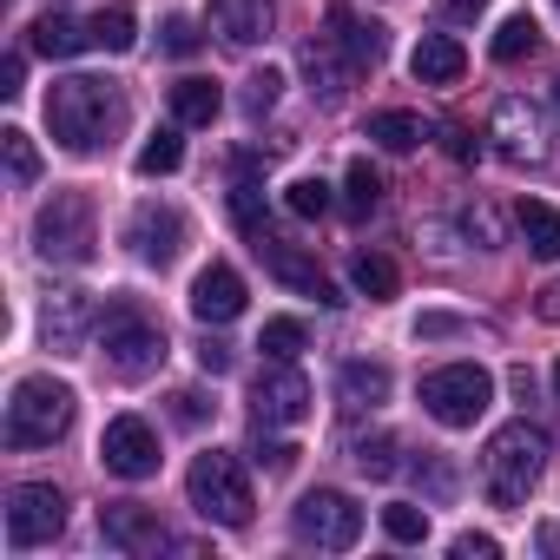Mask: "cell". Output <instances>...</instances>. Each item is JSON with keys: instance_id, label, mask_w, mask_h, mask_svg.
Masks as SVG:
<instances>
[{"instance_id": "obj_35", "label": "cell", "mask_w": 560, "mask_h": 560, "mask_svg": "<svg viewBox=\"0 0 560 560\" xmlns=\"http://www.w3.org/2000/svg\"><path fill=\"white\" fill-rule=\"evenodd\" d=\"M383 534L402 540V547H422V540H429V514H422L416 501H389V508H383Z\"/></svg>"}, {"instance_id": "obj_44", "label": "cell", "mask_w": 560, "mask_h": 560, "mask_svg": "<svg viewBox=\"0 0 560 560\" xmlns=\"http://www.w3.org/2000/svg\"><path fill=\"white\" fill-rule=\"evenodd\" d=\"M21 80H27L21 54H8V60H0V100H21Z\"/></svg>"}, {"instance_id": "obj_28", "label": "cell", "mask_w": 560, "mask_h": 560, "mask_svg": "<svg viewBox=\"0 0 560 560\" xmlns=\"http://www.w3.org/2000/svg\"><path fill=\"white\" fill-rule=\"evenodd\" d=\"M350 284H357L370 304H389V298H396V264H389L383 250H357V264H350Z\"/></svg>"}, {"instance_id": "obj_52", "label": "cell", "mask_w": 560, "mask_h": 560, "mask_svg": "<svg viewBox=\"0 0 560 560\" xmlns=\"http://www.w3.org/2000/svg\"><path fill=\"white\" fill-rule=\"evenodd\" d=\"M553 8H560V0H553Z\"/></svg>"}, {"instance_id": "obj_27", "label": "cell", "mask_w": 560, "mask_h": 560, "mask_svg": "<svg viewBox=\"0 0 560 560\" xmlns=\"http://www.w3.org/2000/svg\"><path fill=\"white\" fill-rule=\"evenodd\" d=\"M370 139H376L383 152H416V145L429 139V126H422L416 113H402V106H389V113H376V119H370Z\"/></svg>"}, {"instance_id": "obj_2", "label": "cell", "mask_w": 560, "mask_h": 560, "mask_svg": "<svg viewBox=\"0 0 560 560\" xmlns=\"http://www.w3.org/2000/svg\"><path fill=\"white\" fill-rule=\"evenodd\" d=\"M540 475H547V435L534 422H508V429L488 435V448H481V488H488L494 508H521L540 488Z\"/></svg>"}, {"instance_id": "obj_7", "label": "cell", "mask_w": 560, "mask_h": 560, "mask_svg": "<svg viewBox=\"0 0 560 560\" xmlns=\"http://www.w3.org/2000/svg\"><path fill=\"white\" fill-rule=\"evenodd\" d=\"M494 402V376L481 363H442L422 376V409L442 422V429H475Z\"/></svg>"}, {"instance_id": "obj_45", "label": "cell", "mask_w": 560, "mask_h": 560, "mask_svg": "<svg viewBox=\"0 0 560 560\" xmlns=\"http://www.w3.org/2000/svg\"><path fill=\"white\" fill-rule=\"evenodd\" d=\"M442 139H448V159H462V165H468V159L481 152V139H468V126H448Z\"/></svg>"}, {"instance_id": "obj_18", "label": "cell", "mask_w": 560, "mask_h": 560, "mask_svg": "<svg viewBox=\"0 0 560 560\" xmlns=\"http://www.w3.org/2000/svg\"><path fill=\"white\" fill-rule=\"evenodd\" d=\"M86 324H93V298H86V291H54L47 311H40V337H47L60 357H73V350L86 343Z\"/></svg>"}, {"instance_id": "obj_12", "label": "cell", "mask_w": 560, "mask_h": 560, "mask_svg": "<svg viewBox=\"0 0 560 560\" xmlns=\"http://www.w3.org/2000/svg\"><path fill=\"white\" fill-rule=\"evenodd\" d=\"M100 462H106V475H119V481H145V475H159V435H152V422H139V416H113L106 435H100Z\"/></svg>"}, {"instance_id": "obj_19", "label": "cell", "mask_w": 560, "mask_h": 560, "mask_svg": "<svg viewBox=\"0 0 560 560\" xmlns=\"http://www.w3.org/2000/svg\"><path fill=\"white\" fill-rule=\"evenodd\" d=\"M211 27L231 47H257V40H270L277 8H270V0H211Z\"/></svg>"}, {"instance_id": "obj_42", "label": "cell", "mask_w": 560, "mask_h": 560, "mask_svg": "<svg viewBox=\"0 0 560 560\" xmlns=\"http://www.w3.org/2000/svg\"><path fill=\"white\" fill-rule=\"evenodd\" d=\"M198 370H205V376H224V370H231V343L205 337V343H198Z\"/></svg>"}, {"instance_id": "obj_5", "label": "cell", "mask_w": 560, "mask_h": 560, "mask_svg": "<svg viewBox=\"0 0 560 560\" xmlns=\"http://www.w3.org/2000/svg\"><path fill=\"white\" fill-rule=\"evenodd\" d=\"M34 250L47 264H93L100 250V218H93V198L86 191H54L34 218Z\"/></svg>"}, {"instance_id": "obj_43", "label": "cell", "mask_w": 560, "mask_h": 560, "mask_svg": "<svg viewBox=\"0 0 560 560\" xmlns=\"http://www.w3.org/2000/svg\"><path fill=\"white\" fill-rule=\"evenodd\" d=\"M172 416H178V422H205V416H211V402H205L198 389H178V396H172Z\"/></svg>"}, {"instance_id": "obj_47", "label": "cell", "mask_w": 560, "mask_h": 560, "mask_svg": "<svg viewBox=\"0 0 560 560\" xmlns=\"http://www.w3.org/2000/svg\"><path fill=\"white\" fill-rule=\"evenodd\" d=\"M468 237L494 244V211H488V205H475V211H468Z\"/></svg>"}, {"instance_id": "obj_13", "label": "cell", "mask_w": 560, "mask_h": 560, "mask_svg": "<svg viewBox=\"0 0 560 560\" xmlns=\"http://www.w3.org/2000/svg\"><path fill=\"white\" fill-rule=\"evenodd\" d=\"M324 21H330V47H337L357 73H376V67H383V54H389V27L363 21V14L350 8V0H330Z\"/></svg>"}, {"instance_id": "obj_29", "label": "cell", "mask_w": 560, "mask_h": 560, "mask_svg": "<svg viewBox=\"0 0 560 560\" xmlns=\"http://www.w3.org/2000/svg\"><path fill=\"white\" fill-rule=\"evenodd\" d=\"M304 343H311V330H304L298 317H270V324H264V337H257L264 363H298V357H304Z\"/></svg>"}, {"instance_id": "obj_21", "label": "cell", "mask_w": 560, "mask_h": 560, "mask_svg": "<svg viewBox=\"0 0 560 560\" xmlns=\"http://www.w3.org/2000/svg\"><path fill=\"white\" fill-rule=\"evenodd\" d=\"M304 73H311V93H317L324 106H337V100L350 93V80H357V67H350V60H343V54L330 47V34L304 47Z\"/></svg>"}, {"instance_id": "obj_1", "label": "cell", "mask_w": 560, "mask_h": 560, "mask_svg": "<svg viewBox=\"0 0 560 560\" xmlns=\"http://www.w3.org/2000/svg\"><path fill=\"white\" fill-rule=\"evenodd\" d=\"M47 126L67 152H100L126 132V100L113 80H93V73H67L54 80L47 93Z\"/></svg>"}, {"instance_id": "obj_40", "label": "cell", "mask_w": 560, "mask_h": 560, "mask_svg": "<svg viewBox=\"0 0 560 560\" xmlns=\"http://www.w3.org/2000/svg\"><path fill=\"white\" fill-rule=\"evenodd\" d=\"M198 47H205L198 21H185V14H178V21H165V54H172V60H191Z\"/></svg>"}, {"instance_id": "obj_8", "label": "cell", "mask_w": 560, "mask_h": 560, "mask_svg": "<svg viewBox=\"0 0 560 560\" xmlns=\"http://www.w3.org/2000/svg\"><path fill=\"white\" fill-rule=\"evenodd\" d=\"M291 527L304 547H324V553H343L363 540V508L343 494V488H311L298 508H291Z\"/></svg>"}, {"instance_id": "obj_14", "label": "cell", "mask_w": 560, "mask_h": 560, "mask_svg": "<svg viewBox=\"0 0 560 560\" xmlns=\"http://www.w3.org/2000/svg\"><path fill=\"white\" fill-rule=\"evenodd\" d=\"M257 257H264V270L277 277V284H291V291H304V298H317V304H343L337 298V284H330V277L317 270V257L311 250H298V244H284V237H264V244H250Z\"/></svg>"}, {"instance_id": "obj_34", "label": "cell", "mask_w": 560, "mask_h": 560, "mask_svg": "<svg viewBox=\"0 0 560 560\" xmlns=\"http://www.w3.org/2000/svg\"><path fill=\"white\" fill-rule=\"evenodd\" d=\"M350 462L370 475V481H389L402 462H396V435H363V442H350Z\"/></svg>"}, {"instance_id": "obj_10", "label": "cell", "mask_w": 560, "mask_h": 560, "mask_svg": "<svg viewBox=\"0 0 560 560\" xmlns=\"http://www.w3.org/2000/svg\"><path fill=\"white\" fill-rule=\"evenodd\" d=\"M488 139H494V152H501L508 165H547V119H540V106H527L521 93L494 100Z\"/></svg>"}, {"instance_id": "obj_39", "label": "cell", "mask_w": 560, "mask_h": 560, "mask_svg": "<svg viewBox=\"0 0 560 560\" xmlns=\"http://www.w3.org/2000/svg\"><path fill=\"white\" fill-rule=\"evenodd\" d=\"M250 455H257L264 475H284V468L298 462V448H291V442H277V435H264V422H257V435H250Z\"/></svg>"}, {"instance_id": "obj_23", "label": "cell", "mask_w": 560, "mask_h": 560, "mask_svg": "<svg viewBox=\"0 0 560 560\" xmlns=\"http://www.w3.org/2000/svg\"><path fill=\"white\" fill-rule=\"evenodd\" d=\"M337 396H343V409H376V402H389V370L357 357V363H343Z\"/></svg>"}, {"instance_id": "obj_11", "label": "cell", "mask_w": 560, "mask_h": 560, "mask_svg": "<svg viewBox=\"0 0 560 560\" xmlns=\"http://www.w3.org/2000/svg\"><path fill=\"white\" fill-rule=\"evenodd\" d=\"M250 409H257L264 429L304 422V416H311V383H304V370H298V363H264L257 383H250Z\"/></svg>"}, {"instance_id": "obj_51", "label": "cell", "mask_w": 560, "mask_h": 560, "mask_svg": "<svg viewBox=\"0 0 560 560\" xmlns=\"http://www.w3.org/2000/svg\"><path fill=\"white\" fill-rule=\"evenodd\" d=\"M553 389H560V363H553Z\"/></svg>"}, {"instance_id": "obj_16", "label": "cell", "mask_w": 560, "mask_h": 560, "mask_svg": "<svg viewBox=\"0 0 560 560\" xmlns=\"http://www.w3.org/2000/svg\"><path fill=\"white\" fill-rule=\"evenodd\" d=\"M126 237H132V250H139L152 270H165V264L185 250V218H178L172 205H139L132 224H126Z\"/></svg>"}, {"instance_id": "obj_6", "label": "cell", "mask_w": 560, "mask_h": 560, "mask_svg": "<svg viewBox=\"0 0 560 560\" xmlns=\"http://www.w3.org/2000/svg\"><path fill=\"white\" fill-rule=\"evenodd\" d=\"M73 429V389L54 376H27L8 402V448H54Z\"/></svg>"}, {"instance_id": "obj_26", "label": "cell", "mask_w": 560, "mask_h": 560, "mask_svg": "<svg viewBox=\"0 0 560 560\" xmlns=\"http://www.w3.org/2000/svg\"><path fill=\"white\" fill-rule=\"evenodd\" d=\"M132 40H139L132 8H100V14L86 21V47H100V54H126Z\"/></svg>"}, {"instance_id": "obj_20", "label": "cell", "mask_w": 560, "mask_h": 560, "mask_svg": "<svg viewBox=\"0 0 560 560\" xmlns=\"http://www.w3.org/2000/svg\"><path fill=\"white\" fill-rule=\"evenodd\" d=\"M409 73H416L422 86H455V80L468 73V54H462L455 34H422L416 54H409Z\"/></svg>"}, {"instance_id": "obj_41", "label": "cell", "mask_w": 560, "mask_h": 560, "mask_svg": "<svg viewBox=\"0 0 560 560\" xmlns=\"http://www.w3.org/2000/svg\"><path fill=\"white\" fill-rule=\"evenodd\" d=\"M501 540L494 534H455V560H494Z\"/></svg>"}, {"instance_id": "obj_15", "label": "cell", "mask_w": 560, "mask_h": 560, "mask_svg": "<svg viewBox=\"0 0 560 560\" xmlns=\"http://www.w3.org/2000/svg\"><path fill=\"white\" fill-rule=\"evenodd\" d=\"M100 534H106V547H119V553H159V547H172V534L159 527V514L139 508V501H106V508H100Z\"/></svg>"}, {"instance_id": "obj_36", "label": "cell", "mask_w": 560, "mask_h": 560, "mask_svg": "<svg viewBox=\"0 0 560 560\" xmlns=\"http://www.w3.org/2000/svg\"><path fill=\"white\" fill-rule=\"evenodd\" d=\"M178 159H185V139L165 126V132H152L145 145H139V172L145 178H159V172H178Z\"/></svg>"}, {"instance_id": "obj_31", "label": "cell", "mask_w": 560, "mask_h": 560, "mask_svg": "<svg viewBox=\"0 0 560 560\" xmlns=\"http://www.w3.org/2000/svg\"><path fill=\"white\" fill-rule=\"evenodd\" d=\"M343 205H350V218H370V211L383 205V172H376L370 159H350V178H343Z\"/></svg>"}, {"instance_id": "obj_33", "label": "cell", "mask_w": 560, "mask_h": 560, "mask_svg": "<svg viewBox=\"0 0 560 560\" xmlns=\"http://www.w3.org/2000/svg\"><path fill=\"white\" fill-rule=\"evenodd\" d=\"M534 47H540V27H534L527 14H514V21H501V27H494V60H501V67L527 60Z\"/></svg>"}, {"instance_id": "obj_9", "label": "cell", "mask_w": 560, "mask_h": 560, "mask_svg": "<svg viewBox=\"0 0 560 560\" xmlns=\"http://www.w3.org/2000/svg\"><path fill=\"white\" fill-rule=\"evenodd\" d=\"M67 527V494L54 481H14L8 488V547H47Z\"/></svg>"}, {"instance_id": "obj_50", "label": "cell", "mask_w": 560, "mask_h": 560, "mask_svg": "<svg viewBox=\"0 0 560 560\" xmlns=\"http://www.w3.org/2000/svg\"><path fill=\"white\" fill-rule=\"evenodd\" d=\"M553 106H560V80H553Z\"/></svg>"}, {"instance_id": "obj_24", "label": "cell", "mask_w": 560, "mask_h": 560, "mask_svg": "<svg viewBox=\"0 0 560 560\" xmlns=\"http://www.w3.org/2000/svg\"><path fill=\"white\" fill-rule=\"evenodd\" d=\"M27 47H34V54H47V60H73V54L86 47V27H73V21L54 8V14H40V21L27 27Z\"/></svg>"}, {"instance_id": "obj_46", "label": "cell", "mask_w": 560, "mask_h": 560, "mask_svg": "<svg viewBox=\"0 0 560 560\" xmlns=\"http://www.w3.org/2000/svg\"><path fill=\"white\" fill-rule=\"evenodd\" d=\"M416 475H422V481H429V494H448V488H455V475H448V468H442V462H429V455H422V462H416Z\"/></svg>"}, {"instance_id": "obj_37", "label": "cell", "mask_w": 560, "mask_h": 560, "mask_svg": "<svg viewBox=\"0 0 560 560\" xmlns=\"http://www.w3.org/2000/svg\"><path fill=\"white\" fill-rule=\"evenodd\" d=\"M277 93H284V73H270V67H264V73H250V80H244V113H250V119H264V113L277 106Z\"/></svg>"}, {"instance_id": "obj_48", "label": "cell", "mask_w": 560, "mask_h": 560, "mask_svg": "<svg viewBox=\"0 0 560 560\" xmlns=\"http://www.w3.org/2000/svg\"><path fill=\"white\" fill-rule=\"evenodd\" d=\"M534 311H540V317H547V324H560V284H547V291H540V298H534Z\"/></svg>"}, {"instance_id": "obj_17", "label": "cell", "mask_w": 560, "mask_h": 560, "mask_svg": "<svg viewBox=\"0 0 560 560\" xmlns=\"http://www.w3.org/2000/svg\"><path fill=\"white\" fill-rule=\"evenodd\" d=\"M191 317H198L205 330L244 317V277H237L231 264H205V270H198V284H191Z\"/></svg>"}, {"instance_id": "obj_4", "label": "cell", "mask_w": 560, "mask_h": 560, "mask_svg": "<svg viewBox=\"0 0 560 560\" xmlns=\"http://www.w3.org/2000/svg\"><path fill=\"white\" fill-rule=\"evenodd\" d=\"M185 494H191V508L211 521V527H250V475H244V462L237 455H224V448H211V455H198L191 462V475H185Z\"/></svg>"}, {"instance_id": "obj_32", "label": "cell", "mask_w": 560, "mask_h": 560, "mask_svg": "<svg viewBox=\"0 0 560 560\" xmlns=\"http://www.w3.org/2000/svg\"><path fill=\"white\" fill-rule=\"evenodd\" d=\"M0 152H8V185H34L40 178V152H34V139L21 132V126H8V132H0Z\"/></svg>"}, {"instance_id": "obj_38", "label": "cell", "mask_w": 560, "mask_h": 560, "mask_svg": "<svg viewBox=\"0 0 560 560\" xmlns=\"http://www.w3.org/2000/svg\"><path fill=\"white\" fill-rule=\"evenodd\" d=\"M284 205H291L298 218H324V211H330V185H324V178H298V185L284 191Z\"/></svg>"}, {"instance_id": "obj_30", "label": "cell", "mask_w": 560, "mask_h": 560, "mask_svg": "<svg viewBox=\"0 0 560 560\" xmlns=\"http://www.w3.org/2000/svg\"><path fill=\"white\" fill-rule=\"evenodd\" d=\"M231 218H237V231H244L250 244H264V237H270V211H264V185H250V178H237V185H231Z\"/></svg>"}, {"instance_id": "obj_3", "label": "cell", "mask_w": 560, "mask_h": 560, "mask_svg": "<svg viewBox=\"0 0 560 560\" xmlns=\"http://www.w3.org/2000/svg\"><path fill=\"white\" fill-rule=\"evenodd\" d=\"M100 357H106L113 376L139 383V376H152V370L165 363V324L145 317L132 298H119V304L100 317Z\"/></svg>"}, {"instance_id": "obj_25", "label": "cell", "mask_w": 560, "mask_h": 560, "mask_svg": "<svg viewBox=\"0 0 560 560\" xmlns=\"http://www.w3.org/2000/svg\"><path fill=\"white\" fill-rule=\"evenodd\" d=\"M218 106H224V93H218L211 80H198V73L172 86V119H178V126H211Z\"/></svg>"}, {"instance_id": "obj_49", "label": "cell", "mask_w": 560, "mask_h": 560, "mask_svg": "<svg viewBox=\"0 0 560 560\" xmlns=\"http://www.w3.org/2000/svg\"><path fill=\"white\" fill-rule=\"evenodd\" d=\"M481 8H488V0H448V14H455V21H475Z\"/></svg>"}, {"instance_id": "obj_22", "label": "cell", "mask_w": 560, "mask_h": 560, "mask_svg": "<svg viewBox=\"0 0 560 560\" xmlns=\"http://www.w3.org/2000/svg\"><path fill=\"white\" fill-rule=\"evenodd\" d=\"M514 224H521V237H527V250H534L540 264H560V211H553V205L521 198V205H514Z\"/></svg>"}]
</instances>
